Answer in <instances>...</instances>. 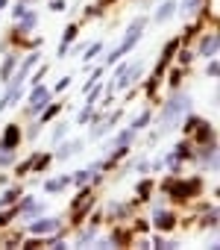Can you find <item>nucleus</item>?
<instances>
[{"label": "nucleus", "instance_id": "f257e3e1", "mask_svg": "<svg viewBox=\"0 0 220 250\" xmlns=\"http://www.w3.org/2000/svg\"><path fill=\"white\" fill-rule=\"evenodd\" d=\"M191 94L188 91H176L173 88V94H170V100L162 106V112H159V127H156V133H150L147 136V145H156L162 136H167V133H173L179 124H182V118L191 112Z\"/></svg>", "mask_w": 220, "mask_h": 250}, {"label": "nucleus", "instance_id": "f03ea898", "mask_svg": "<svg viewBox=\"0 0 220 250\" xmlns=\"http://www.w3.org/2000/svg\"><path fill=\"white\" fill-rule=\"evenodd\" d=\"M147 24H150V18L147 15H138V18H132L129 24H127V33L121 36V44L115 47V50H109L106 53V59H103V65L109 68V65H115V62H121L127 53H132V47L144 39V30H147Z\"/></svg>", "mask_w": 220, "mask_h": 250}, {"label": "nucleus", "instance_id": "7ed1b4c3", "mask_svg": "<svg viewBox=\"0 0 220 250\" xmlns=\"http://www.w3.org/2000/svg\"><path fill=\"white\" fill-rule=\"evenodd\" d=\"M162 188H165V194H167V200H176V203H188L200 188H202V180L200 177H179V174H170L165 183H162Z\"/></svg>", "mask_w": 220, "mask_h": 250}, {"label": "nucleus", "instance_id": "20e7f679", "mask_svg": "<svg viewBox=\"0 0 220 250\" xmlns=\"http://www.w3.org/2000/svg\"><path fill=\"white\" fill-rule=\"evenodd\" d=\"M118 68H115V80L109 83V91H127L135 80H141V74H144V62L141 59H132V62H115Z\"/></svg>", "mask_w": 220, "mask_h": 250}, {"label": "nucleus", "instance_id": "39448f33", "mask_svg": "<svg viewBox=\"0 0 220 250\" xmlns=\"http://www.w3.org/2000/svg\"><path fill=\"white\" fill-rule=\"evenodd\" d=\"M50 100H53V91H50L44 83L33 85V88L27 91V106H24V115H27V118H38V112H41Z\"/></svg>", "mask_w": 220, "mask_h": 250}, {"label": "nucleus", "instance_id": "423d86ee", "mask_svg": "<svg viewBox=\"0 0 220 250\" xmlns=\"http://www.w3.org/2000/svg\"><path fill=\"white\" fill-rule=\"evenodd\" d=\"M62 229V218H50V215H36L27 221V232L30 235H53Z\"/></svg>", "mask_w": 220, "mask_h": 250}, {"label": "nucleus", "instance_id": "0eeeda50", "mask_svg": "<svg viewBox=\"0 0 220 250\" xmlns=\"http://www.w3.org/2000/svg\"><path fill=\"white\" fill-rule=\"evenodd\" d=\"M24 91H27V85L24 83H3V88H0V115H3L6 109H15L18 103H21V97H24Z\"/></svg>", "mask_w": 220, "mask_h": 250}, {"label": "nucleus", "instance_id": "6e6552de", "mask_svg": "<svg viewBox=\"0 0 220 250\" xmlns=\"http://www.w3.org/2000/svg\"><path fill=\"white\" fill-rule=\"evenodd\" d=\"M200 59H211V56H217L220 53V33L217 30H208V33H202L200 36V42H197V50H194Z\"/></svg>", "mask_w": 220, "mask_h": 250}, {"label": "nucleus", "instance_id": "1a4fd4ad", "mask_svg": "<svg viewBox=\"0 0 220 250\" xmlns=\"http://www.w3.org/2000/svg\"><path fill=\"white\" fill-rule=\"evenodd\" d=\"M150 215H153V224H156V229H159V232H170V229L179 224L176 212H170V209H165V206H153V209H150Z\"/></svg>", "mask_w": 220, "mask_h": 250}, {"label": "nucleus", "instance_id": "9d476101", "mask_svg": "<svg viewBox=\"0 0 220 250\" xmlns=\"http://www.w3.org/2000/svg\"><path fill=\"white\" fill-rule=\"evenodd\" d=\"M82 147H85V139H62V142L56 145V153H53V159H59V162H68V159H71V156H76Z\"/></svg>", "mask_w": 220, "mask_h": 250}, {"label": "nucleus", "instance_id": "9b49d317", "mask_svg": "<svg viewBox=\"0 0 220 250\" xmlns=\"http://www.w3.org/2000/svg\"><path fill=\"white\" fill-rule=\"evenodd\" d=\"M36 27H38V12H36V9H27V12L15 21L12 36H15V39H24V36H27V33H33Z\"/></svg>", "mask_w": 220, "mask_h": 250}, {"label": "nucleus", "instance_id": "f8f14e48", "mask_svg": "<svg viewBox=\"0 0 220 250\" xmlns=\"http://www.w3.org/2000/svg\"><path fill=\"white\" fill-rule=\"evenodd\" d=\"M179 39H170V42H165V47H162V56H159V62H156V74H162L170 62H173V56H176V50H179Z\"/></svg>", "mask_w": 220, "mask_h": 250}, {"label": "nucleus", "instance_id": "ddd939ff", "mask_svg": "<svg viewBox=\"0 0 220 250\" xmlns=\"http://www.w3.org/2000/svg\"><path fill=\"white\" fill-rule=\"evenodd\" d=\"M24 139L21 127L18 124H6V127H0V145H6V147H18Z\"/></svg>", "mask_w": 220, "mask_h": 250}, {"label": "nucleus", "instance_id": "4468645a", "mask_svg": "<svg viewBox=\"0 0 220 250\" xmlns=\"http://www.w3.org/2000/svg\"><path fill=\"white\" fill-rule=\"evenodd\" d=\"M176 15V0H165V3H159V9L153 12V24H167L170 18Z\"/></svg>", "mask_w": 220, "mask_h": 250}, {"label": "nucleus", "instance_id": "2eb2a0df", "mask_svg": "<svg viewBox=\"0 0 220 250\" xmlns=\"http://www.w3.org/2000/svg\"><path fill=\"white\" fill-rule=\"evenodd\" d=\"M65 188H71V174H56V177L44 180V191H47V194H59V191H65Z\"/></svg>", "mask_w": 220, "mask_h": 250}, {"label": "nucleus", "instance_id": "dca6fc26", "mask_svg": "<svg viewBox=\"0 0 220 250\" xmlns=\"http://www.w3.org/2000/svg\"><path fill=\"white\" fill-rule=\"evenodd\" d=\"M135 139H138V130H132V127H127V130H121V133H118L115 139H109V145H106V150H112V147H124V145L129 147V145H132Z\"/></svg>", "mask_w": 220, "mask_h": 250}, {"label": "nucleus", "instance_id": "f3484780", "mask_svg": "<svg viewBox=\"0 0 220 250\" xmlns=\"http://www.w3.org/2000/svg\"><path fill=\"white\" fill-rule=\"evenodd\" d=\"M76 33H79L76 24H68V27H65V33H62V44H59V59H65V56L71 53V44L76 42Z\"/></svg>", "mask_w": 220, "mask_h": 250}, {"label": "nucleus", "instance_id": "a211bd4d", "mask_svg": "<svg viewBox=\"0 0 220 250\" xmlns=\"http://www.w3.org/2000/svg\"><path fill=\"white\" fill-rule=\"evenodd\" d=\"M18 62H21V56H18V53H6V56H3V62H0V83H6V80L15 74Z\"/></svg>", "mask_w": 220, "mask_h": 250}, {"label": "nucleus", "instance_id": "6ab92c4d", "mask_svg": "<svg viewBox=\"0 0 220 250\" xmlns=\"http://www.w3.org/2000/svg\"><path fill=\"white\" fill-rule=\"evenodd\" d=\"M202 3L205 0H176V12H182L185 18H194L202 12Z\"/></svg>", "mask_w": 220, "mask_h": 250}, {"label": "nucleus", "instance_id": "aec40b11", "mask_svg": "<svg viewBox=\"0 0 220 250\" xmlns=\"http://www.w3.org/2000/svg\"><path fill=\"white\" fill-rule=\"evenodd\" d=\"M15 162H18V147H6V145H0V171L15 168Z\"/></svg>", "mask_w": 220, "mask_h": 250}, {"label": "nucleus", "instance_id": "412c9836", "mask_svg": "<svg viewBox=\"0 0 220 250\" xmlns=\"http://www.w3.org/2000/svg\"><path fill=\"white\" fill-rule=\"evenodd\" d=\"M100 53H106V42H91V44L82 47V59L79 62H94Z\"/></svg>", "mask_w": 220, "mask_h": 250}, {"label": "nucleus", "instance_id": "4be33fe9", "mask_svg": "<svg viewBox=\"0 0 220 250\" xmlns=\"http://www.w3.org/2000/svg\"><path fill=\"white\" fill-rule=\"evenodd\" d=\"M21 194H24V188H21V186H9L3 194H0V209H6V206H15Z\"/></svg>", "mask_w": 220, "mask_h": 250}, {"label": "nucleus", "instance_id": "5701e85b", "mask_svg": "<svg viewBox=\"0 0 220 250\" xmlns=\"http://www.w3.org/2000/svg\"><path fill=\"white\" fill-rule=\"evenodd\" d=\"M59 112H62V103H53V100H50V103L38 112V118H36V121H38V124H50L53 118H59Z\"/></svg>", "mask_w": 220, "mask_h": 250}, {"label": "nucleus", "instance_id": "b1692460", "mask_svg": "<svg viewBox=\"0 0 220 250\" xmlns=\"http://www.w3.org/2000/svg\"><path fill=\"white\" fill-rule=\"evenodd\" d=\"M68 130H71V124H68V121H56L53 127H50V139H53V145H59L62 139H68Z\"/></svg>", "mask_w": 220, "mask_h": 250}, {"label": "nucleus", "instance_id": "393cba45", "mask_svg": "<svg viewBox=\"0 0 220 250\" xmlns=\"http://www.w3.org/2000/svg\"><path fill=\"white\" fill-rule=\"evenodd\" d=\"M153 118H156V115H153V109H150V106H147V109H144V112H141V115H138V118H135V121H132V124H129V127H132V130H138V133H141V130H144V127H147V124H153Z\"/></svg>", "mask_w": 220, "mask_h": 250}, {"label": "nucleus", "instance_id": "a878e982", "mask_svg": "<svg viewBox=\"0 0 220 250\" xmlns=\"http://www.w3.org/2000/svg\"><path fill=\"white\" fill-rule=\"evenodd\" d=\"M88 180H91V168H79V171H73L71 174V186H88Z\"/></svg>", "mask_w": 220, "mask_h": 250}, {"label": "nucleus", "instance_id": "bb28decb", "mask_svg": "<svg viewBox=\"0 0 220 250\" xmlns=\"http://www.w3.org/2000/svg\"><path fill=\"white\" fill-rule=\"evenodd\" d=\"M150 191H153V180H150V177H144V180L138 183V197H135V203H147Z\"/></svg>", "mask_w": 220, "mask_h": 250}, {"label": "nucleus", "instance_id": "cd10ccee", "mask_svg": "<svg viewBox=\"0 0 220 250\" xmlns=\"http://www.w3.org/2000/svg\"><path fill=\"white\" fill-rule=\"evenodd\" d=\"M194 56H197V53H194L191 47H185V50H176V56H173V59H176V62H179L182 68H188V65L194 62Z\"/></svg>", "mask_w": 220, "mask_h": 250}, {"label": "nucleus", "instance_id": "c85d7f7f", "mask_svg": "<svg viewBox=\"0 0 220 250\" xmlns=\"http://www.w3.org/2000/svg\"><path fill=\"white\" fill-rule=\"evenodd\" d=\"M94 109H97L94 103H82V109L76 112V124H88V121H91V115H94Z\"/></svg>", "mask_w": 220, "mask_h": 250}, {"label": "nucleus", "instance_id": "c756f323", "mask_svg": "<svg viewBox=\"0 0 220 250\" xmlns=\"http://www.w3.org/2000/svg\"><path fill=\"white\" fill-rule=\"evenodd\" d=\"M27 9H30V3H24V0H15V3H12V9H9V18H12V21H18V18L27 12Z\"/></svg>", "mask_w": 220, "mask_h": 250}, {"label": "nucleus", "instance_id": "7c9ffc66", "mask_svg": "<svg viewBox=\"0 0 220 250\" xmlns=\"http://www.w3.org/2000/svg\"><path fill=\"white\" fill-rule=\"evenodd\" d=\"M44 77H47V65H41V68H38V71H36V74H30V77H27V80H24V83H27V85H30V88H33V85H38V83H41V80H44Z\"/></svg>", "mask_w": 220, "mask_h": 250}, {"label": "nucleus", "instance_id": "2f4dec72", "mask_svg": "<svg viewBox=\"0 0 220 250\" xmlns=\"http://www.w3.org/2000/svg\"><path fill=\"white\" fill-rule=\"evenodd\" d=\"M41 127H44V124H38V121H33V124H30V127H27V133H24V136H27L30 142H36V139H38V133H41Z\"/></svg>", "mask_w": 220, "mask_h": 250}, {"label": "nucleus", "instance_id": "473e14b6", "mask_svg": "<svg viewBox=\"0 0 220 250\" xmlns=\"http://www.w3.org/2000/svg\"><path fill=\"white\" fill-rule=\"evenodd\" d=\"M71 83H73V80H71V77H62V80H59V83H53V88H50V91H53V94H59V91H65V88H68V85H71Z\"/></svg>", "mask_w": 220, "mask_h": 250}, {"label": "nucleus", "instance_id": "72a5a7b5", "mask_svg": "<svg viewBox=\"0 0 220 250\" xmlns=\"http://www.w3.org/2000/svg\"><path fill=\"white\" fill-rule=\"evenodd\" d=\"M156 88H159V74H153L150 80H144V91H147V94H153Z\"/></svg>", "mask_w": 220, "mask_h": 250}, {"label": "nucleus", "instance_id": "f704fd0d", "mask_svg": "<svg viewBox=\"0 0 220 250\" xmlns=\"http://www.w3.org/2000/svg\"><path fill=\"white\" fill-rule=\"evenodd\" d=\"M205 74H208V77H217V74H220V65H217V59H214V56L208 59V65H205Z\"/></svg>", "mask_w": 220, "mask_h": 250}, {"label": "nucleus", "instance_id": "c9c22d12", "mask_svg": "<svg viewBox=\"0 0 220 250\" xmlns=\"http://www.w3.org/2000/svg\"><path fill=\"white\" fill-rule=\"evenodd\" d=\"M179 80H182V71H170V77H167V85H170V88H179Z\"/></svg>", "mask_w": 220, "mask_h": 250}, {"label": "nucleus", "instance_id": "e433bc0d", "mask_svg": "<svg viewBox=\"0 0 220 250\" xmlns=\"http://www.w3.org/2000/svg\"><path fill=\"white\" fill-rule=\"evenodd\" d=\"M50 9H53V12H65L68 3H65V0H50Z\"/></svg>", "mask_w": 220, "mask_h": 250}, {"label": "nucleus", "instance_id": "4c0bfd02", "mask_svg": "<svg viewBox=\"0 0 220 250\" xmlns=\"http://www.w3.org/2000/svg\"><path fill=\"white\" fill-rule=\"evenodd\" d=\"M6 6H9V0H0V12H3Z\"/></svg>", "mask_w": 220, "mask_h": 250}, {"label": "nucleus", "instance_id": "58836bf2", "mask_svg": "<svg viewBox=\"0 0 220 250\" xmlns=\"http://www.w3.org/2000/svg\"><path fill=\"white\" fill-rule=\"evenodd\" d=\"M0 88H3V83H0Z\"/></svg>", "mask_w": 220, "mask_h": 250}]
</instances>
